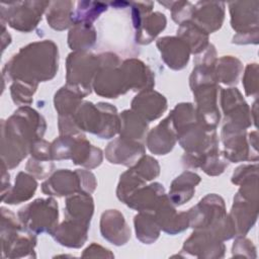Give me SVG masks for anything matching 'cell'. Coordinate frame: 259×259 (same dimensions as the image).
I'll return each instance as SVG.
<instances>
[{"label": "cell", "instance_id": "cell-6", "mask_svg": "<svg viewBox=\"0 0 259 259\" xmlns=\"http://www.w3.org/2000/svg\"><path fill=\"white\" fill-rule=\"evenodd\" d=\"M23 226L34 233H53L58 227V204L53 198H38L18 211Z\"/></svg>", "mask_w": 259, "mask_h": 259}, {"label": "cell", "instance_id": "cell-4", "mask_svg": "<svg viewBox=\"0 0 259 259\" xmlns=\"http://www.w3.org/2000/svg\"><path fill=\"white\" fill-rule=\"evenodd\" d=\"M98 61L99 68L93 81L95 92L107 98H116L119 94L125 93L128 89L122 69L118 67V58L106 53L99 55Z\"/></svg>", "mask_w": 259, "mask_h": 259}, {"label": "cell", "instance_id": "cell-27", "mask_svg": "<svg viewBox=\"0 0 259 259\" xmlns=\"http://www.w3.org/2000/svg\"><path fill=\"white\" fill-rule=\"evenodd\" d=\"M72 1L51 2L48 7L47 20L49 24L57 30H63L72 23L71 16L73 12Z\"/></svg>", "mask_w": 259, "mask_h": 259}, {"label": "cell", "instance_id": "cell-30", "mask_svg": "<svg viewBox=\"0 0 259 259\" xmlns=\"http://www.w3.org/2000/svg\"><path fill=\"white\" fill-rule=\"evenodd\" d=\"M82 96L67 85L61 88L55 95V107L59 112V116L74 115L76 108L81 105Z\"/></svg>", "mask_w": 259, "mask_h": 259}, {"label": "cell", "instance_id": "cell-5", "mask_svg": "<svg viewBox=\"0 0 259 259\" xmlns=\"http://www.w3.org/2000/svg\"><path fill=\"white\" fill-rule=\"evenodd\" d=\"M98 68V56L84 52L70 54L67 60V86L82 97L87 95L91 91V83Z\"/></svg>", "mask_w": 259, "mask_h": 259}, {"label": "cell", "instance_id": "cell-23", "mask_svg": "<svg viewBox=\"0 0 259 259\" xmlns=\"http://www.w3.org/2000/svg\"><path fill=\"white\" fill-rule=\"evenodd\" d=\"M37 187L35 179L24 173L19 172L15 179V185L9 192L2 198V201H5L9 204H17L29 199Z\"/></svg>", "mask_w": 259, "mask_h": 259}, {"label": "cell", "instance_id": "cell-15", "mask_svg": "<svg viewBox=\"0 0 259 259\" xmlns=\"http://www.w3.org/2000/svg\"><path fill=\"white\" fill-rule=\"evenodd\" d=\"M42 192L48 195H70L74 192H81V182L78 171L72 172L68 169H61L50 177L41 186Z\"/></svg>", "mask_w": 259, "mask_h": 259}, {"label": "cell", "instance_id": "cell-37", "mask_svg": "<svg viewBox=\"0 0 259 259\" xmlns=\"http://www.w3.org/2000/svg\"><path fill=\"white\" fill-rule=\"evenodd\" d=\"M257 77V64H250L245 72L243 84L247 95H253L257 93V82L251 81Z\"/></svg>", "mask_w": 259, "mask_h": 259}, {"label": "cell", "instance_id": "cell-25", "mask_svg": "<svg viewBox=\"0 0 259 259\" xmlns=\"http://www.w3.org/2000/svg\"><path fill=\"white\" fill-rule=\"evenodd\" d=\"M166 26V17L161 12H154L143 17L137 25V41L149 44Z\"/></svg>", "mask_w": 259, "mask_h": 259}, {"label": "cell", "instance_id": "cell-31", "mask_svg": "<svg viewBox=\"0 0 259 259\" xmlns=\"http://www.w3.org/2000/svg\"><path fill=\"white\" fill-rule=\"evenodd\" d=\"M135 226L137 238L146 244L152 243L159 236V225L157 224L155 217L148 212L137 214L135 217Z\"/></svg>", "mask_w": 259, "mask_h": 259}, {"label": "cell", "instance_id": "cell-19", "mask_svg": "<svg viewBox=\"0 0 259 259\" xmlns=\"http://www.w3.org/2000/svg\"><path fill=\"white\" fill-rule=\"evenodd\" d=\"M88 229L89 224L66 219L59 228L54 230L52 235L60 244L77 248L84 244Z\"/></svg>", "mask_w": 259, "mask_h": 259}, {"label": "cell", "instance_id": "cell-29", "mask_svg": "<svg viewBox=\"0 0 259 259\" xmlns=\"http://www.w3.org/2000/svg\"><path fill=\"white\" fill-rule=\"evenodd\" d=\"M95 29L91 24H76L69 32L68 42L72 50L85 51L95 42Z\"/></svg>", "mask_w": 259, "mask_h": 259}, {"label": "cell", "instance_id": "cell-14", "mask_svg": "<svg viewBox=\"0 0 259 259\" xmlns=\"http://www.w3.org/2000/svg\"><path fill=\"white\" fill-rule=\"evenodd\" d=\"M132 108L146 121H151L163 114L167 108V101L163 95L149 89L134 98Z\"/></svg>", "mask_w": 259, "mask_h": 259}, {"label": "cell", "instance_id": "cell-35", "mask_svg": "<svg viewBox=\"0 0 259 259\" xmlns=\"http://www.w3.org/2000/svg\"><path fill=\"white\" fill-rule=\"evenodd\" d=\"M167 8L171 9L173 20L181 24L191 18L194 5L188 1H178L170 2V5L167 6Z\"/></svg>", "mask_w": 259, "mask_h": 259}, {"label": "cell", "instance_id": "cell-17", "mask_svg": "<svg viewBox=\"0 0 259 259\" xmlns=\"http://www.w3.org/2000/svg\"><path fill=\"white\" fill-rule=\"evenodd\" d=\"M176 138V132L173 127L170 116H168L150 132L147 140V146L152 153L165 155L174 147Z\"/></svg>", "mask_w": 259, "mask_h": 259}, {"label": "cell", "instance_id": "cell-2", "mask_svg": "<svg viewBox=\"0 0 259 259\" xmlns=\"http://www.w3.org/2000/svg\"><path fill=\"white\" fill-rule=\"evenodd\" d=\"M58 70V48L51 40L34 42L22 48L7 62L3 76L14 81L37 85L52 79Z\"/></svg>", "mask_w": 259, "mask_h": 259}, {"label": "cell", "instance_id": "cell-36", "mask_svg": "<svg viewBox=\"0 0 259 259\" xmlns=\"http://www.w3.org/2000/svg\"><path fill=\"white\" fill-rule=\"evenodd\" d=\"M54 164L51 161L36 160L33 158H30L26 164V170L40 179L48 176L52 172Z\"/></svg>", "mask_w": 259, "mask_h": 259}, {"label": "cell", "instance_id": "cell-32", "mask_svg": "<svg viewBox=\"0 0 259 259\" xmlns=\"http://www.w3.org/2000/svg\"><path fill=\"white\" fill-rule=\"evenodd\" d=\"M242 70V66L239 60L226 56L220 59L214 72L217 81L231 85L237 82L238 76Z\"/></svg>", "mask_w": 259, "mask_h": 259}, {"label": "cell", "instance_id": "cell-28", "mask_svg": "<svg viewBox=\"0 0 259 259\" xmlns=\"http://www.w3.org/2000/svg\"><path fill=\"white\" fill-rule=\"evenodd\" d=\"M107 9V4L102 2L80 1L77 8L72 12L71 20L74 25L76 24H91L93 20Z\"/></svg>", "mask_w": 259, "mask_h": 259}, {"label": "cell", "instance_id": "cell-12", "mask_svg": "<svg viewBox=\"0 0 259 259\" xmlns=\"http://www.w3.org/2000/svg\"><path fill=\"white\" fill-rule=\"evenodd\" d=\"M145 153L144 146L133 140L119 138L111 142L105 150V155L110 163L130 166Z\"/></svg>", "mask_w": 259, "mask_h": 259}, {"label": "cell", "instance_id": "cell-22", "mask_svg": "<svg viewBox=\"0 0 259 259\" xmlns=\"http://www.w3.org/2000/svg\"><path fill=\"white\" fill-rule=\"evenodd\" d=\"M93 199L88 193L81 192L66 200V219L90 224L93 214Z\"/></svg>", "mask_w": 259, "mask_h": 259}, {"label": "cell", "instance_id": "cell-10", "mask_svg": "<svg viewBox=\"0 0 259 259\" xmlns=\"http://www.w3.org/2000/svg\"><path fill=\"white\" fill-rule=\"evenodd\" d=\"M225 15V4L223 2H197L191 15L192 22L211 33L222 26Z\"/></svg>", "mask_w": 259, "mask_h": 259}, {"label": "cell", "instance_id": "cell-33", "mask_svg": "<svg viewBox=\"0 0 259 259\" xmlns=\"http://www.w3.org/2000/svg\"><path fill=\"white\" fill-rule=\"evenodd\" d=\"M37 85L27 83L24 81H14L11 86V96L17 104H29L31 102V96L33 95Z\"/></svg>", "mask_w": 259, "mask_h": 259}, {"label": "cell", "instance_id": "cell-9", "mask_svg": "<svg viewBox=\"0 0 259 259\" xmlns=\"http://www.w3.org/2000/svg\"><path fill=\"white\" fill-rule=\"evenodd\" d=\"M258 2H232L230 3L231 12V23L238 34L235 37L241 36L244 33V37L239 41V44H245L247 40V34L257 30L258 24ZM247 42V41H246Z\"/></svg>", "mask_w": 259, "mask_h": 259}, {"label": "cell", "instance_id": "cell-34", "mask_svg": "<svg viewBox=\"0 0 259 259\" xmlns=\"http://www.w3.org/2000/svg\"><path fill=\"white\" fill-rule=\"evenodd\" d=\"M132 169L143 179L152 180L158 176L160 167L154 158L143 156Z\"/></svg>", "mask_w": 259, "mask_h": 259}, {"label": "cell", "instance_id": "cell-26", "mask_svg": "<svg viewBox=\"0 0 259 259\" xmlns=\"http://www.w3.org/2000/svg\"><path fill=\"white\" fill-rule=\"evenodd\" d=\"M177 34L182 40H184L190 49V52L197 54L206 49L207 33L194 24L192 21H185L180 24Z\"/></svg>", "mask_w": 259, "mask_h": 259}, {"label": "cell", "instance_id": "cell-21", "mask_svg": "<svg viewBox=\"0 0 259 259\" xmlns=\"http://www.w3.org/2000/svg\"><path fill=\"white\" fill-rule=\"evenodd\" d=\"M200 177L190 171L182 173L171 184L170 200L176 205H181L188 201L195 190V186L199 183Z\"/></svg>", "mask_w": 259, "mask_h": 259}, {"label": "cell", "instance_id": "cell-1", "mask_svg": "<svg viewBox=\"0 0 259 259\" xmlns=\"http://www.w3.org/2000/svg\"><path fill=\"white\" fill-rule=\"evenodd\" d=\"M46 130L45 119L28 106L18 108L7 121L2 120V161L7 168H14L26 157L31 144L41 139Z\"/></svg>", "mask_w": 259, "mask_h": 259}, {"label": "cell", "instance_id": "cell-18", "mask_svg": "<svg viewBox=\"0 0 259 259\" xmlns=\"http://www.w3.org/2000/svg\"><path fill=\"white\" fill-rule=\"evenodd\" d=\"M165 195L164 187L160 183H153L147 187H140L124 201L132 208L140 211H154Z\"/></svg>", "mask_w": 259, "mask_h": 259}, {"label": "cell", "instance_id": "cell-7", "mask_svg": "<svg viewBox=\"0 0 259 259\" xmlns=\"http://www.w3.org/2000/svg\"><path fill=\"white\" fill-rule=\"evenodd\" d=\"M51 2L24 1L1 3L2 21H6L11 27L20 31L33 29L41 19V14Z\"/></svg>", "mask_w": 259, "mask_h": 259}, {"label": "cell", "instance_id": "cell-20", "mask_svg": "<svg viewBox=\"0 0 259 259\" xmlns=\"http://www.w3.org/2000/svg\"><path fill=\"white\" fill-rule=\"evenodd\" d=\"M127 89L141 90L151 89L154 85L152 72L142 62L137 60H127L121 66Z\"/></svg>", "mask_w": 259, "mask_h": 259}, {"label": "cell", "instance_id": "cell-11", "mask_svg": "<svg viewBox=\"0 0 259 259\" xmlns=\"http://www.w3.org/2000/svg\"><path fill=\"white\" fill-rule=\"evenodd\" d=\"M155 211V220L159 227L166 233L176 234L189 226V219L187 212L177 213L171 204L170 198L165 194Z\"/></svg>", "mask_w": 259, "mask_h": 259}, {"label": "cell", "instance_id": "cell-13", "mask_svg": "<svg viewBox=\"0 0 259 259\" xmlns=\"http://www.w3.org/2000/svg\"><path fill=\"white\" fill-rule=\"evenodd\" d=\"M157 46L168 67L174 70H180L187 65L190 49L181 38L165 36L158 39Z\"/></svg>", "mask_w": 259, "mask_h": 259}, {"label": "cell", "instance_id": "cell-16", "mask_svg": "<svg viewBox=\"0 0 259 259\" xmlns=\"http://www.w3.org/2000/svg\"><path fill=\"white\" fill-rule=\"evenodd\" d=\"M100 230L103 238L115 245H122L130 238V229L124 218L116 209H109L103 212Z\"/></svg>", "mask_w": 259, "mask_h": 259}, {"label": "cell", "instance_id": "cell-24", "mask_svg": "<svg viewBox=\"0 0 259 259\" xmlns=\"http://www.w3.org/2000/svg\"><path fill=\"white\" fill-rule=\"evenodd\" d=\"M120 137L127 140H141L147 133L146 120L133 110H124L119 116Z\"/></svg>", "mask_w": 259, "mask_h": 259}, {"label": "cell", "instance_id": "cell-8", "mask_svg": "<svg viewBox=\"0 0 259 259\" xmlns=\"http://www.w3.org/2000/svg\"><path fill=\"white\" fill-rule=\"evenodd\" d=\"M222 106L226 115L224 126L245 130L251 124L249 107L237 88L222 91Z\"/></svg>", "mask_w": 259, "mask_h": 259}, {"label": "cell", "instance_id": "cell-3", "mask_svg": "<svg viewBox=\"0 0 259 259\" xmlns=\"http://www.w3.org/2000/svg\"><path fill=\"white\" fill-rule=\"evenodd\" d=\"M78 128L93 133L101 139H110L119 131L116 108L108 103L84 102L73 115Z\"/></svg>", "mask_w": 259, "mask_h": 259}]
</instances>
